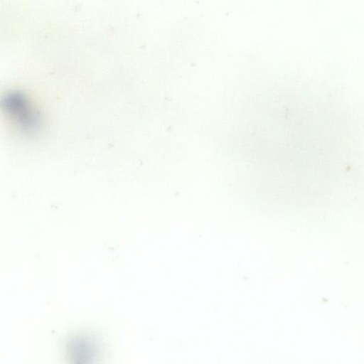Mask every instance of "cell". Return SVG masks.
I'll list each match as a JSON object with an SVG mask.
<instances>
[{
  "mask_svg": "<svg viewBox=\"0 0 364 364\" xmlns=\"http://www.w3.org/2000/svg\"><path fill=\"white\" fill-rule=\"evenodd\" d=\"M95 346L87 337L77 336L67 343L68 358L76 363H84L95 356Z\"/></svg>",
  "mask_w": 364,
  "mask_h": 364,
  "instance_id": "2",
  "label": "cell"
},
{
  "mask_svg": "<svg viewBox=\"0 0 364 364\" xmlns=\"http://www.w3.org/2000/svg\"><path fill=\"white\" fill-rule=\"evenodd\" d=\"M0 110L18 132L34 136L43 129L41 112L28 94L19 90H10L0 97Z\"/></svg>",
  "mask_w": 364,
  "mask_h": 364,
  "instance_id": "1",
  "label": "cell"
}]
</instances>
